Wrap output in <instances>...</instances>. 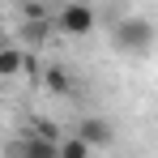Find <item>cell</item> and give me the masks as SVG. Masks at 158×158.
Returning <instances> with one entry per match:
<instances>
[{
    "mask_svg": "<svg viewBox=\"0 0 158 158\" xmlns=\"http://www.w3.org/2000/svg\"><path fill=\"white\" fill-rule=\"evenodd\" d=\"M94 26H98V13L85 0H64L52 17V30H60L64 39H85V34H94Z\"/></svg>",
    "mask_w": 158,
    "mask_h": 158,
    "instance_id": "cell-1",
    "label": "cell"
},
{
    "mask_svg": "<svg viewBox=\"0 0 158 158\" xmlns=\"http://www.w3.org/2000/svg\"><path fill=\"white\" fill-rule=\"evenodd\" d=\"M56 145H60V141H52V137H43V132L26 128V137L13 145V154H9V158H60Z\"/></svg>",
    "mask_w": 158,
    "mask_h": 158,
    "instance_id": "cell-4",
    "label": "cell"
},
{
    "mask_svg": "<svg viewBox=\"0 0 158 158\" xmlns=\"http://www.w3.org/2000/svg\"><path fill=\"white\" fill-rule=\"evenodd\" d=\"M26 64H30V52L26 47H0V77H17V73H26Z\"/></svg>",
    "mask_w": 158,
    "mask_h": 158,
    "instance_id": "cell-5",
    "label": "cell"
},
{
    "mask_svg": "<svg viewBox=\"0 0 158 158\" xmlns=\"http://www.w3.org/2000/svg\"><path fill=\"white\" fill-rule=\"evenodd\" d=\"M0 47H4V30H0Z\"/></svg>",
    "mask_w": 158,
    "mask_h": 158,
    "instance_id": "cell-9",
    "label": "cell"
},
{
    "mask_svg": "<svg viewBox=\"0 0 158 158\" xmlns=\"http://www.w3.org/2000/svg\"><path fill=\"white\" fill-rule=\"evenodd\" d=\"M73 132H77L90 150H107V145L115 141V128H111V120H103V115H85Z\"/></svg>",
    "mask_w": 158,
    "mask_h": 158,
    "instance_id": "cell-3",
    "label": "cell"
},
{
    "mask_svg": "<svg viewBox=\"0 0 158 158\" xmlns=\"http://www.w3.org/2000/svg\"><path fill=\"white\" fill-rule=\"evenodd\" d=\"M47 34H52V22H47V17H30V22H22V39H26L30 47H39Z\"/></svg>",
    "mask_w": 158,
    "mask_h": 158,
    "instance_id": "cell-7",
    "label": "cell"
},
{
    "mask_svg": "<svg viewBox=\"0 0 158 158\" xmlns=\"http://www.w3.org/2000/svg\"><path fill=\"white\" fill-rule=\"evenodd\" d=\"M115 47L128 56H145L154 47V26L145 22V17H124L120 26H115Z\"/></svg>",
    "mask_w": 158,
    "mask_h": 158,
    "instance_id": "cell-2",
    "label": "cell"
},
{
    "mask_svg": "<svg viewBox=\"0 0 158 158\" xmlns=\"http://www.w3.org/2000/svg\"><path fill=\"white\" fill-rule=\"evenodd\" d=\"M43 81H47V90H56V94H73V77H69V69H60V64H47Z\"/></svg>",
    "mask_w": 158,
    "mask_h": 158,
    "instance_id": "cell-8",
    "label": "cell"
},
{
    "mask_svg": "<svg viewBox=\"0 0 158 158\" xmlns=\"http://www.w3.org/2000/svg\"><path fill=\"white\" fill-rule=\"evenodd\" d=\"M56 150H60V158H94V150H90V145H85V141H81L77 132H64V137H60V145H56Z\"/></svg>",
    "mask_w": 158,
    "mask_h": 158,
    "instance_id": "cell-6",
    "label": "cell"
}]
</instances>
